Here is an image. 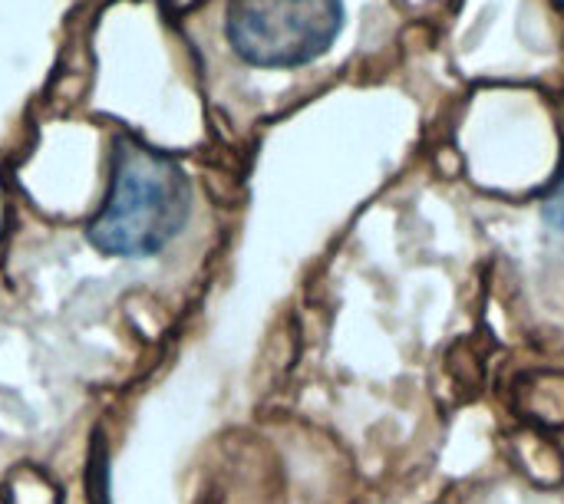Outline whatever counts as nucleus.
Segmentation results:
<instances>
[{
	"label": "nucleus",
	"instance_id": "1",
	"mask_svg": "<svg viewBox=\"0 0 564 504\" xmlns=\"http://www.w3.org/2000/svg\"><path fill=\"white\" fill-rule=\"evenodd\" d=\"M192 218V178L165 152L122 135L112 149L109 195L86 228L89 244L109 258H155Z\"/></svg>",
	"mask_w": 564,
	"mask_h": 504
},
{
	"label": "nucleus",
	"instance_id": "2",
	"mask_svg": "<svg viewBox=\"0 0 564 504\" xmlns=\"http://www.w3.org/2000/svg\"><path fill=\"white\" fill-rule=\"evenodd\" d=\"M344 30V0H228L225 40L254 69L321 59Z\"/></svg>",
	"mask_w": 564,
	"mask_h": 504
},
{
	"label": "nucleus",
	"instance_id": "3",
	"mask_svg": "<svg viewBox=\"0 0 564 504\" xmlns=\"http://www.w3.org/2000/svg\"><path fill=\"white\" fill-rule=\"evenodd\" d=\"M542 218H545L549 228L564 231V162L558 178H555V185L549 188V195H545V201H542Z\"/></svg>",
	"mask_w": 564,
	"mask_h": 504
}]
</instances>
